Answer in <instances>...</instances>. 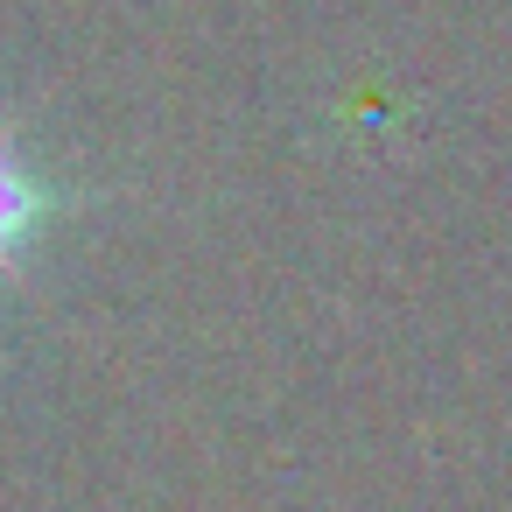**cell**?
<instances>
[{
	"label": "cell",
	"instance_id": "6da1fadb",
	"mask_svg": "<svg viewBox=\"0 0 512 512\" xmlns=\"http://www.w3.org/2000/svg\"><path fill=\"white\" fill-rule=\"evenodd\" d=\"M29 218H36V204H29V183H22V169L0 155V260L15 253V239L29 232Z\"/></svg>",
	"mask_w": 512,
	"mask_h": 512
}]
</instances>
